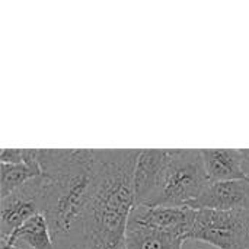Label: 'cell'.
Masks as SVG:
<instances>
[{
	"instance_id": "obj_2",
	"label": "cell",
	"mask_w": 249,
	"mask_h": 249,
	"mask_svg": "<svg viewBox=\"0 0 249 249\" xmlns=\"http://www.w3.org/2000/svg\"><path fill=\"white\" fill-rule=\"evenodd\" d=\"M209 184L201 150L166 149L156 188L144 206L191 207Z\"/></svg>"
},
{
	"instance_id": "obj_3",
	"label": "cell",
	"mask_w": 249,
	"mask_h": 249,
	"mask_svg": "<svg viewBox=\"0 0 249 249\" xmlns=\"http://www.w3.org/2000/svg\"><path fill=\"white\" fill-rule=\"evenodd\" d=\"M188 239L214 249L249 248V212H219L200 209Z\"/></svg>"
},
{
	"instance_id": "obj_1",
	"label": "cell",
	"mask_w": 249,
	"mask_h": 249,
	"mask_svg": "<svg viewBox=\"0 0 249 249\" xmlns=\"http://www.w3.org/2000/svg\"><path fill=\"white\" fill-rule=\"evenodd\" d=\"M140 150H101L99 165L64 249H125L134 198V171Z\"/></svg>"
},
{
	"instance_id": "obj_10",
	"label": "cell",
	"mask_w": 249,
	"mask_h": 249,
	"mask_svg": "<svg viewBox=\"0 0 249 249\" xmlns=\"http://www.w3.org/2000/svg\"><path fill=\"white\" fill-rule=\"evenodd\" d=\"M0 241H19L32 249H55L51 236V229L44 213H39L25 222L7 239Z\"/></svg>"
},
{
	"instance_id": "obj_16",
	"label": "cell",
	"mask_w": 249,
	"mask_h": 249,
	"mask_svg": "<svg viewBox=\"0 0 249 249\" xmlns=\"http://www.w3.org/2000/svg\"><path fill=\"white\" fill-rule=\"evenodd\" d=\"M248 249H249V248H248Z\"/></svg>"
},
{
	"instance_id": "obj_7",
	"label": "cell",
	"mask_w": 249,
	"mask_h": 249,
	"mask_svg": "<svg viewBox=\"0 0 249 249\" xmlns=\"http://www.w3.org/2000/svg\"><path fill=\"white\" fill-rule=\"evenodd\" d=\"M201 152L210 182L249 179L241 149H203Z\"/></svg>"
},
{
	"instance_id": "obj_8",
	"label": "cell",
	"mask_w": 249,
	"mask_h": 249,
	"mask_svg": "<svg viewBox=\"0 0 249 249\" xmlns=\"http://www.w3.org/2000/svg\"><path fill=\"white\" fill-rule=\"evenodd\" d=\"M166 149H143L140 150L134 171V198L136 206H144L153 194L160 169L165 160Z\"/></svg>"
},
{
	"instance_id": "obj_12",
	"label": "cell",
	"mask_w": 249,
	"mask_h": 249,
	"mask_svg": "<svg viewBox=\"0 0 249 249\" xmlns=\"http://www.w3.org/2000/svg\"><path fill=\"white\" fill-rule=\"evenodd\" d=\"M0 162L9 165L23 163V149H3L0 155Z\"/></svg>"
},
{
	"instance_id": "obj_5",
	"label": "cell",
	"mask_w": 249,
	"mask_h": 249,
	"mask_svg": "<svg viewBox=\"0 0 249 249\" xmlns=\"http://www.w3.org/2000/svg\"><path fill=\"white\" fill-rule=\"evenodd\" d=\"M196 219V209L191 207H166V206H134L130 222L133 225L147 226L158 231L174 233L188 241Z\"/></svg>"
},
{
	"instance_id": "obj_11",
	"label": "cell",
	"mask_w": 249,
	"mask_h": 249,
	"mask_svg": "<svg viewBox=\"0 0 249 249\" xmlns=\"http://www.w3.org/2000/svg\"><path fill=\"white\" fill-rule=\"evenodd\" d=\"M41 172L34 169L26 163L20 165H9L1 163V181H0V196L6 197L12 191L18 190L19 187L28 184L34 178L39 177Z\"/></svg>"
},
{
	"instance_id": "obj_14",
	"label": "cell",
	"mask_w": 249,
	"mask_h": 249,
	"mask_svg": "<svg viewBox=\"0 0 249 249\" xmlns=\"http://www.w3.org/2000/svg\"><path fill=\"white\" fill-rule=\"evenodd\" d=\"M182 249H214L212 248L210 245L207 244H203V242H198V241H193V239H188L184 242Z\"/></svg>"
},
{
	"instance_id": "obj_15",
	"label": "cell",
	"mask_w": 249,
	"mask_h": 249,
	"mask_svg": "<svg viewBox=\"0 0 249 249\" xmlns=\"http://www.w3.org/2000/svg\"><path fill=\"white\" fill-rule=\"evenodd\" d=\"M245 171H247V175L249 178V163H245Z\"/></svg>"
},
{
	"instance_id": "obj_13",
	"label": "cell",
	"mask_w": 249,
	"mask_h": 249,
	"mask_svg": "<svg viewBox=\"0 0 249 249\" xmlns=\"http://www.w3.org/2000/svg\"><path fill=\"white\" fill-rule=\"evenodd\" d=\"M1 249H32L19 241H0Z\"/></svg>"
},
{
	"instance_id": "obj_9",
	"label": "cell",
	"mask_w": 249,
	"mask_h": 249,
	"mask_svg": "<svg viewBox=\"0 0 249 249\" xmlns=\"http://www.w3.org/2000/svg\"><path fill=\"white\" fill-rule=\"evenodd\" d=\"M184 242L174 233L128 223L125 249H182Z\"/></svg>"
},
{
	"instance_id": "obj_4",
	"label": "cell",
	"mask_w": 249,
	"mask_h": 249,
	"mask_svg": "<svg viewBox=\"0 0 249 249\" xmlns=\"http://www.w3.org/2000/svg\"><path fill=\"white\" fill-rule=\"evenodd\" d=\"M45 178H34L0 200V239L10 238L31 217L44 213Z\"/></svg>"
},
{
	"instance_id": "obj_6",
	"label": "cell",
	"mask_w": 249,
	"mask_h": 249,
	"mask_svg": "<svg viewBox=\"0 0 249 249\" xmlns=\"http://www.w3.org/2000/svg\"><path fill=\"white\" fill-rule=\"evenodd\" d=\"M191 209L219 212H249V179L210 182Z\"/></svg>"
}]
</instances>
